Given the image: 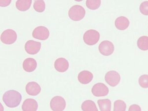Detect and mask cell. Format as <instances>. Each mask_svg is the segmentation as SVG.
Listing matches in <instances>:
<instances>
[{"label": "cell", "instance_id": "cell-1", "mask_svg": "<svg viewBox=\"0 0 148 111\" xmlns=\"http://www.w3.org/2000/svg\"><path fill=\"white\" fill-rule=\"evenodd\" d=\"M22 96L20 93L14 90L6 91L3 96V101L9 108L16 107L20 104Z\"/></svg>", "mask_w": 148, "mask_h": 111}, {"label": "cell", "instance_id": "cell-2", "mask_svg": "<svg viewBox=\"0 0 148 111\" xmlns=\"http://www.w3.org/2000/svg\"><path fill=\"white\" fill-rule=\"evenodd\" d=\"M86 14V10L82 6L79 5H73L69 10L68 15L70 18L77 21L84 18Z\"/></svg>", "mask_w": 148, "mask_h": 111}, {"label": "cell", "instance_id": "cell-3", "mask_svg": "<svg viewBox=\"0 0 148 111\" xmlns=\"http://www.w3.org/2000/svg\"><path fill=\"white\" fill-rule=\"evenodd\" d=\"M84 42L89 46H93L97 43L100 39V34L97 31L90 29L86 31L83 37Z\"/></svg>", "mask_w": 148, "mask_h": 111}, {"label": "cell", "instance_id": "cell-4", "mask_svg": "<svg viewBox=\"0 0 148 111\" xmlns=\"http://www.w3.org/2000/svg\"><path fill=\"white\" fill-rule=\"evenodd\" d=\"M17 38V34L15 31L12 29H7L1 34V40L3 44L11 45L15 42Z\"/></svg>", "mask_w": 148, "mask_h": 111}, {"label": "cell", "instance_id": "cell-5", "mask_svg": "<svg viewBox=\"0 0 148 111\" xmlns=\"http://www.w3.org/2000/svg\"><path fill=\"white\" fill-rule=\"evenodd\" d=\"M66 101L64 98L60 96L52 98L50 102L51 109L53 111H63L65 109Z\"/></svg>", "mask_w": 148, "mask_h": 111}, {"label": "cell", "instance_id": "cell-6", "mask_svg": "<svg viewBox=\"0 0 148 111\" xmlns=\"http://www.w3.org/2000/svg\"><path fill=\"white\" fill-rule=\"evenodd\" d=\"M32 36L35 39L41 40H46L49 36V31L47 27L40 26L35 28L32 33Z\"/></svg>", "mask_w": 148, "mask_h": 111}, {"label": "cell", "instance_id": "cell-7", "mask_svg": "<svg viewBox=\"0 0 148 111\" xmlns=\"http://www.w3.org/2000/svg\"><path fill=\"white\" fill-rule=\"evenodd\" d=\"M105 79L109 85L112 87H114L120 83L121 76L116 71H110L106 73L105 76Z\"/></svg>", "mask_w": 148, "mask_h": 111}, {"label": "cell", "instance_id": "cell-8", "mask_svg": "<svg viewBox=\"0 0 148 111\" xmlns=\"http://www.w3.org/2000/svg\"><path fill=\"white\" fill-rule=\"evenodd\" d=\"M91 92L93 95L96 97H102L108 95L109 90L108 87L103 83H97L94 84Z\"/></svg>", "mask_w": 148, "mask_h": 111}, {"label": "cell", "instance_id": "cell-9", "mask_svg": "<svg viewBox=\"0 0 148 111\" xmlns=\"http://www.w3.org/2000/svg\"><path fill=\"white\" fill-rule=\"evenodd\" d=\"M99 51L101 54L104 56H109L114 51V47L113 43L109 40H104L100 44Z\"/></svg>", "mask_w": 148, "mask_h": 111}, {"label": "cell", "instance_id": "cell-10", "mask_svg": "<svg viewBox=\"0 0 148 111\" xmlns=\"http://www.w3.org/2000/svg\"><path fill=\"white\" fill-rule=\"evenodd\" d=\"M40 42L35 40H28L25 45V49L27 53L31 55L37 54L40 51Z\"/></svg>", "mask_w": 148, "mask_h": 111}, {"label": "cell", "instance_id": "cell-11", "mask_svg": "<svg viewBox=\"0 0 148 111\" xmlns=\"http://www.w3.org/2000/svg\"><path fill=\"white\" fill-rule=\"evenodd\" d=\"M69 67V62L67 60L63 57L56 59L54 62V68L59 72H65L68 69Z\"/></svg>", "mask_w": 148, "mask_h": 111}, {"label": "cell", "instance_id": "cell-12", "mask_svg": "<svg viewBox=\"0 0 148 111\" xmlns=\"http://www.w3.org/2000/svg\"><path fill=\"white\" fill-rule=\"evenodd\" d=\"M25 89L27 94L31 96H36L41 91L40 86L35 82H31L28 83L26 86Z\"/></svg>", "mask_w": 148, "mask_h": 111}, {"label": "cell", "instance_id": "cell-13", "mask_svg": "<svg viewBox=\"0 0 148 111\" xmlns=\"http://www.w3.org/2000/svg\"><path fill=\"white\" fill-rule=\"evenodd\" d=\"M38 105L37 101L33 99L28 98L23 103L22 110L23 111H37Z\"/></svg>", "mask_w": 148, "mask_h": 111}, {"label": "cell", "instance_id": "cell-14", "mask_svg": "<svg viewBox=\"0 0 148 111\" xmlns=\"http://www.w3.org/2000/svg\"><path fill=\"white\" fill-rule=\"evenodd\" d=\"M93 77V74L90 72L86 70L82 71L77 76V79L79 83L84 84H88L91 82Z\"/></svg>", "mask_w": 148, "mask_h": 111}, {"label": "cell", "instance_id": "cell-15", "mask_svg": "<svg viewBox=\"0 0 148 111\" xmlns=\"http://www.w3.org/2000/svg\"><path fill=\"white\" fill-rule=\"evenodd\" d=\"M37 66V61L33 58H28L23 62V68L27 72H33L35 70Z\"/></svg>", "mask_w": 148, "mask_h": 111}, {"label": "cell", "instance_id": "cell-16", "mask_svg": "<svg viewBox=\"0 0 148 111\" xmlns=\"http://www.w3.org/2000/svg\"><path fill=\"white\" fill-rule=\"evenodd\" d=\"M114 24L116 28L120 30H125L130 25V21L125 16H120L115 20Z\"/></svg>", "mask_w": 148, "mask_h": 111}, {"label": "cell", "instance_id": "cell-17", "mask_svg": "<svg viewBox=\"0 0 148 111\" xmlns=\"http://www.w3.org/2000/svg\"><path fill=\"white\" fill-rule=\"evenodd\" d=\"M32 1L31 0H19L16 2V7L19 10L25 12L30 9Z\"/></svg>", "mask_w": 148, "mask_h": 111}, {"label": "cell", "instance_id": "cell-18", "mask_svg": "<svg viewBox=\"0 0 148 111\" xmlns=\"http://www.w3.org/2000/svg\"><path fill=\"white\" fill-rule=\"evenodd\" d=\"M83 111H98L94 101L88 100L84 101L81 106Z\"/></svg>", "mask_w": 148, "mask_h": 111}, {"label": "cell", "instance_id": "cell-19", "mask_svg": "<svg viewBox=\"0 0 148 111\" xmlns=\"http://www.w3.org/2000/svg\"><path fill=\"white\" fill-rule=\"evenodd\" d=\"M98 105L101 111H111V101L108 99H99L97 101Z\"/></svg>", "mask_w": 148, "mask_h": 111}, {"label": "cell", "instance_id": "cell-20", "mask_svg": "<svg viewBox=\"0 0 148 111\" xmlns=\"http://www.w3.org/2000/svg\"><path fill=\"white\" fill-rule=\"evenodd\" d=\"M137 46L142 51L148 50V37L142 36L139 38L137 41Z\"/></svg>", "mask_w": 148, "mask_h": 111}, {"label": "cell", "instance_id": "cell-21", "mask_svg": "<svg viewBox=\"0 0 148 111\" xmlns=\"http://www.w3.org/2000/svg\"><path fill=\"white\" fill-rule=\"evenodd\" d=\"M101 3L100 0H88L86 2V5L90 10H95L99 8Z\"/></svg>", "mask_w": 148, "mask_h": 111}, {"label": "cell", "instance_id": "cell-22", "mask_svg": "<svg viewBox=\"0 0 148 111\" xmlns=\"http://www.w3.org/2000/svg\"><path fill=\"white\" fill-rule=\"evenodd\" d=\"M34 9L38 12H42L46 9V3L44 1L38 0L34 2Z\"/></svg>", "mask_w": 148, "mask_h": 111}, {"label": "cell", "instance_id": "cell-23", "mask_svg": "<svg viewBox=\"0 0 148 111\" xmlns=\"http://www.w3.org/2000/svg\"><path fill=\"white\" fill-rule=\"evenodd\" d=\"M126 109V103L121 100L115 101L114 105V111H125Z\"/></svg>", "mask_w": 148, "mask_h": 111}, {"label": "cell", "instance_id": "cell-24", "mask_svg": "<svg viewBox=\"0 0 148 111\" xmlns=\"http://www.w3.org/2000/svg\"><path fill=\"white\" fill-rule=\"evenodd\" d=\"M139 84L142 88H148V75H142L139 79Z\"/></svg>", "mask_w": 148, "mask_h": 111}, {"label": "cell", "instance_id": "cell-25", "mask_svg": "<svg viewBox=\"0 0 148 111\" xmlns=\"http://www.w3.org/2000/svg\"><path fill=\"white\" fill-rule=\"evenodd\" d=\"M140 11L144 15H148V1L141 3L140 6Z\"/></svg>", "mask_w": 148, "mask_h": 111}, {"label": "cell", "instance_id": "cell-26", "mask_svg": "<svg viewBox=\"0 0 148 111\" xmlns=\"http://www.w3.org/2000/svg\"><path fill=\"white\" fill-rule=\"evenodd\" d=\"M128 111H141V109L138 105L133 104L130 106Z\"/></svg>", "mask_w": 148, "mask_h": 111}, {"label": "cell", "instance_id": "cell-27", "mask_svg": "<svg viewBox=\"0 0 148 111\" xmlns=\"http://www.w3.org/2000/svg\"><path fill=\"white\" fill-rule=\"evenodd\" d=\"M11 3V1H0V5L1 7H5L9 5Z\"/></svg>", "mask_w": 148, "mask_h": 111}]
</instances>
